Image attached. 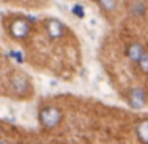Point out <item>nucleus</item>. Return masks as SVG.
<instances>
[{
  "label": "nucleus",
  "mask_w": 148,
  "mask_h": 144,
  "mask_svg": "<svg viewBox=\"0 0 148 144\" xmlns=\"http://www.w3.org/2000/svg\"><path fill=\"white\" fill-rule=\"evenodd\" d=\"M63 120V112L55 105H43L38 111V122L43 130H55Z\"/></svg>",
  "instance_id": "obj_1"
},
{
  "label": "nucleus",
  "mask_w": 148,
  "mask_h": 144,
  "mask_svg": "<svg viewBox=\"0 0 148 144\" xmlns=\"http://www.w3.org/2000/svg\"><path fill=\"white\" fill-rule=\"evenodd\" d=\"M6 32H8L10 38H13L17 43H24L29 40L30 33H32V24L29 22V19L25 17H11L6 22Z\"/></svg>",
  "instance_id": "obj_2"
},
{
  "label": "nucleus",
  "mask_w": 148,
  "mask_h": 144,
  "mask_svg": "<svg viewBox=\"0 0 148 144\" xmlns=\"http://www.w3.org/2000/svg\"><path fill=\"white\" fill-rule=\"evenodd\" d=\"M8 90L16 97H27L32 93V81L24 71L14 70L8 76Z\"/></svg>",
  "instance_id": "obj_3"
},
{
  "label": "nucleus",
  "mask_w": 148,
  "mask_h": 144,
  "mask_svg": "<svg viewBox=\"0 0 148 144\" xmlns=\"http://www.w3.org/2000/svg\"><path fill=\"white\" fill-rule=\"evenodd\" d=\"M43 29H44V33L47 35L49 40H54V41L63 40L68 35V27L60 19H57V17H47V19H44Z\"/></svg>",
  "instance_id": "obj_4"
},
{
  "label": "nucleus",
  "mask_w": 148,
  "mask_h": 144,
  "mask_svg": "<svg viewBox=\"0 0 148 144\" xmlns=\"http://www.w3.org/2000/svg\"><path fill=\"white\" fill-rule=\"evenodd\" d=\"M125 98L128 101V105L131 108H134V109H142L148 103V93L142 87H131V89H128Z\"/></svg>",
  "instance_id": "obj_5"
},
{
  "label": "nucleus",
  "mask_w": 148,
  "mask_h": 144,
  "mask_svg": "<svg viewBox=\"0 0 148 144\" xmlns=\"http://www.w3.org/2000/svg\"><path fill=\"white\" fill-rule=\"evenodd\" d=\"M125 52H126V57H128V60L131 62L132 65L137 66V64H139V60H140V57H142L143 52H145V48H143L142 44L139 43V41H131V43L126 46Z\"/></svg>",
  "instance_id": "obj_6"
},
{
  "label": "nucleus",
  "mask_w": 148,
  "mask_h": 144,
  "mask_svg": "<svg viewBox=\"0 0 148 144\" xmlns=\"http://www.w3.org/2000/svg\"><path fill=\"white\" fill-rule=\"evenodd\" d=\"M134 133H136L137 139L142 143H148V119H142L136 124L134 127Z\"/></svg>",
  "instance_id": "obj_7"
},
{
  "label": "nucleus",
  "mask_w": 148,
  "mask_h": 144,
  "mask_svg": "<svg viewBox=\"0 0 148 144\" xmlns=\"http://www.w3.org/2000/svg\"><path fill=\"white\" fill-rule=\"evenodd\" d=\"M98 6L101 8V11L104 13L106 16H112L117 13L118 8V0H98Z\"/></svg>",
  "instance_id": "obj_8"
},
{
  "label": "nucleus",
  "mask_w": 148,
  "mask_h": 144,
  "mask_svg": "<svg viewBox=\"0 0 148 144\" xmlns=\"http://www.w3.org/2000/svg\"><path fill=\"white\" fill-rule=\"evenodd\" d=\"M137 68H139V71L142 73V75L148 76V51H145V52H143V55L140 57L139 64H137Z\"/></svg>",
  "instance_id": "obj_9"
},
{
  "label": "nucleus",
  "mask_w": 148,
  "mask_h": 144,
  "mask_svg": "<svg viewBox=\"0 0 148 144\" xmlns=\"http://www.w3.org/2000/svg\"><path fill=\"white\" fill-rule=\"evenodd\" d=\"M73 15L76 17H79V19H82V17H85V10H84L82 5H79V3H74L73 8H71Z\"/></svg>",
  "instance_id": "obj_10"
},
{
  "label": "nucleus",
  "mask_w": 148,
  "mask_h": 144,
  "mask_svg": "<svg viewBox=\"0 0 148 144\" xmlns=\"http://www.w3.org/2000/svg\"><path fill=\"white\" fill-rule=\"evenodd\" d=\"M143 13H145V6H143L142 5V3H134V5H132V16H142L143 15Z\"/></svg>",
  "instance_id": "obj_11"
},
{
  "label": "nucleus",
  "mask_w": 148,
  "mask_h": 144,
  "mask_svg": "<svg viewBox=\"0 0 148 144\" xmlns=\"http://www.w3.org/2000/svg\"><path fill=\"white\" fill-rule=\"evenodd\" d=\"M3 135H5V130H3L2 124H0V139H3Z\"/></svg>",
  "instance_id": "obj_12"
},
{
  "label": "nucleus",
  "mask_w": 148,
  "mask_h": 144,
  "mask_svg": "<svg viewBox=\"0 0 148 144\" xmlns=\"http://www.w3.org/2000/svg\"><path fill=\"white\" fill-rule=\"evenodd\" d=\"M93 2H98V0H93Z\"/></svg>",
  "instance_id": "obj_13"
},
{
  "label": "nucleus",
  "mask_w": 148,
  "mask_h": 144,
  "mask_svg": "<svg viewBox=\"0 0 148 144\" xmlns=\"http://www.w3.org/2000/svg\"><path fill=\"white\" fill-rule=\"evenodd\" d=\"M40 2H43V0H40Z\"/></svg>",
  "instance_id": "obj_14"
}]
</instances>
